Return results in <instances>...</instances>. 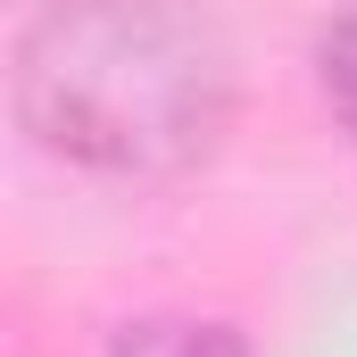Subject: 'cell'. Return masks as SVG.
I'll list each match as a JSON object with an SVG mask.
<instances>
[{"mask_svg": "<svg viewBox=\"0 0 357 357\" xmlns=\"http://www.w3.org/2000/svg\"><path fill=\"white\" fill-rule=\"evenodd\" d=\"M25 133L100 175H191L233 125V50L183 8H42L17 33Z\"/></svg>", "mask_w": 357, "mask_h": 357, "instance_id": "1", "label": "cell"}, {"mask_svg": "<svg viewBox=\"0 0 357 357\" xmlns=\"http://www.w3.org/2000/svg\"><path fill=\"white\" fill-rule=\"evenodd\" d=\"M316 84L333 100V116L357 133V17H333L324 42H316Z\"/></svg>", "mask_w": 357, "mask_h": 357, "instance_id": "3", "label": "cell"}, {"mask_svg": "<svg viewBox=\"0 0 357 357\" xmlns=\"http://www.w3.org/2000/svg\"><path fill=\"white\" fill-rule=\"evenodd\" d=\"M108 357H250V341L216 316H133L116 324Z\"/></svg>", "mask_w": 357, "mask_h": 357, "instance_id": "2", "label": "cell"}]
</instances>
